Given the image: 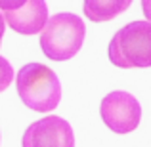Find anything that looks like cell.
Masks as SVG:
<instances>
[{
  "mask_svg": "<svg viewBox=\"0 0 151 147\" xmlns=\"http://www.w3.org/2000/svg\"><path fill=\"white\" fill-rule=\"evenodd\" d=\"M17 94L29 109L37 113H48L59 105L61 84L50 67L42 63H27L15 77Z\"/></svg>",
  "mask_w": 151,
  "mask_h": 147,
  "instance_id": "6da1fadb",
  "label": "cell"
},
{
  "mask_svg": "<svg viewBox=\"0 0 151 147\" xmlns=\"http://www.w3.org/2000/svg\"><path fill=\"white\" fill-rule=\"evenodd\" d=\"M86 25L78 15L63 11L52 15L40 33V48L52 61H67L82 48Z\"/></svg>",
  "mask_w": 151,
  "mask_h": 147,
  "instance_id": "7a4b0ae2",
  "label": "cell"
},
{
  "mask_svg": "<svg viewBox=\"0 0 151 147\" xmlns=\"http://www.w3.org/2000/svg\"><path fill=\"white\" fill-rule=\"evenodd\" d=\"M109 61L121 69L151 67V23L132 21L119 29L109 42Z\"/></svg>",
  "mask_w": 151,
  "mask_h": 147,
  "instance_id": "3957f363",
  "label": "cell"
},
{
  "mask_svg": "<svg viewBox=\"0 0 151 147\" xmlns=\"http://www.w3.org/2000/svg\"><path fill=\"white\" fill-rule=\"evenodd\" d=\"M100 115L109 130L117 134H130L142 120V107L132 94L115 90L101 99Z\"/></svg>",
  "mask_w": 151,
  "mask_h": 147,
  "instance_id": "277c9868",
  "label": "cell"
},
{
  "mask_svg": "<svg viewBox=\"0 0 151 147\" xmlns=\"http://www.w3.org/2000/svg\"><path fill=\"white\" fill-rule=\"evenodd\" d=\"M2 17L15 33L37 34L48 23V4L44 0H29V2H4L0 0Z\"/></svg>",
  "mask_w": 151,
  "mask_h": 147,
  "instance_id": "5b68a950",
  "label": "cell"
},
{
  "mask_svg": "<svg viewBox=\"0 0 151 147\" xmlns=\"http://www.w3.org/2000/svg\"><path fill=\"white\" fill-rule=\"evenodd\" d=\"M23 147H75V134L71 124L61 117L48 115L33 122L21 138Z\"/></svg>",
  "mask_w": 151,
  "mask_h": 147,
  "instance_id": "8992f818",
  "label": "cell"
},
{
  "mask_svg": "<svg viewBox=\"0 0 151 147\" xmlns=\"http://www.w3.org/2000/svg\"><path fill=\"white\" fill-rule=\"evenodd\" d=\"M130 0H86L82 10L84 15L94 23L109 21L130 8Z\"/></svg>",
  "mask_w": 151,
  "mask_h": 147,
  "instance_id": "52a82bcc",
  "label": "cell"
},
{
  "mask_svg": "<svg viewBox=\"0 0 151 147\" xmlns=\"http://www.w3.org/2000/svg\"><path fill=\"white\" fill-rule=\"evenodd\" d=\"M14 77H15L14 67L10 65V61H8L6 57L0 55V92H4V90L14 82Z\"/></svg>",
  "mask_w": 151,
  "mask_h": 147,
  "instance_id": "ba28073f",
  "label": "cell"
},
{
  "mask_svg": "<svg viewBox=\"0 0 151 147\" xmlns=\"http://www.w3.org/2000/svg\"><path fill=\"white\" fill-rule=\"evenodd\" d=\"M142 10H144L145 21L151 23V0H142Z\"/></svg>",
  "mask_w": 151,
  "mask_h": 147,
  "instance_id": "9c48e42d",
  "label": "cell"
},
{
  "mask_svg": "<svg viewBox=\"0 0 151 147\" xmlns=\"http://www.w3.org/2000/svg\"><path fill=\"white\" fill-rule=\"evenodd\" d=\"M4 31H6V21H4L2 14H0V46H2V37H4Z\"/></svg>",
  "mask_w": 151,
  "mask_h": 147,
  "instance_id": "30bf717a",
  "label": "cell"
}]
</instances>
